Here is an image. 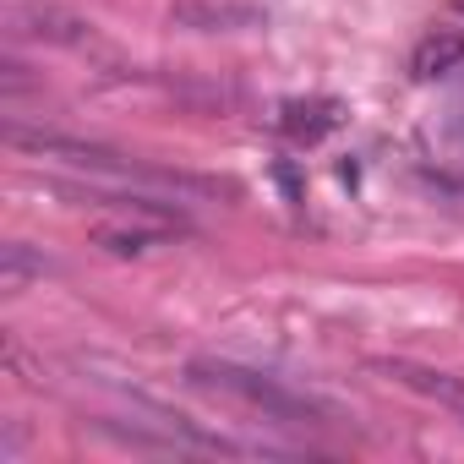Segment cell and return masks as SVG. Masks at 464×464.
I'll return each mask as SVG.
<instances>
[{
	"label": "cell",
	"instance_id": "3957f363",
	"mask_svg": "<svg viewBox=\"0 0 464 464\" xmlns=\"http://www.w3.org/2000/svg\"><path fill=\"white\" fill-rule=\"evenodd\" d=\"M372 372H382L388 382L410 388L415 399H426V404H437V410H448V415H464V377H453V372H442V366H420V361H377Z\"/></svg>",
	"mask_w": 464,
	"mask_h": 464
},
{
	"label": "cell",
	"instance_id": "8992f818",
	"mask_svg": "<svg viewBox=\"0 0 464 464\" xmlns=\"http://www.w3.org/2000/svg\"><path fill=\"white\" fill-rule=\"evenodd\" d=\"M339 121H344V104L339 99H290L279 110V131L290 142H323Z\"/></svg>",
	"mask_w": 464,
	"mask_h": 464
},
{
	"label": "cell",
	"instance_id": "6da1fadb",
	"mask_svg": "<svg viewBox=\"0 0 464 464\" xmlns=\"http://www.w3.org/2000/svg\"><path fill=\"white\" fill-rule=\"evenodd\" d=\"M186 377H191L197 388H213V393L241 399L246 410H257V415H268V420H323V415H328L312 393H295V388H285L279 377H263V372L236 366V361H191Z\"/></svg>",
	"mask_w": 464,
	"mask_h": 464
},
{
	"label": "cell",
	"instance_id": "52a82bcc",
	"mask_svg": "<svg viewBox=\"0 0 464 464\" xmlns=\"http://www.w3.org/2000/svg\"><path fill=\"white\" fill-rule=\"evenodd\" d=\"M459 66H464V34H459V28L426 34V39L415 44V55H410V77H415V82H437V77H448V72H459Z\"/></svg>",
	"mask_w": 464,
	"mask_h": 464
},
{
	"label": "cell",
	"instance_id": "ba28073f",
	"mask_svg": "<svg viewBox=\"0 0 464 464\" xmlns=\"http://www.w3.org/2000/svg\"><path fill=\"white\" fill-rule=\"evenodd\" d=\"M55 263L44 257V252H34L28 241H12V246H0V290L6 295H17L28 279H44Z\"/></svg>",
	"mask_w": 464,
	"mask_h": 464
},
{
	"label": "cell",
	"instance_id": "9c48e42d",
	"mask_svg": "<svg viewBox=\"0 0 464 464\" xmlns=\"http://www.w3.org/2000/svg\"><path fill=\"white\" fill-rule=\"evenodd\" d=\"M459 6H464V0H459Z\"/></svg>",
	"mask_w": 464,
	"mask_h": 464
},
{
	"label": "cell",
	"instance_id": "277c9868",
	"mask_svg": "<svg viewBox=\"0 0 464 464\" xmlns=\"http://www.w3.org/2000/svg\"><path fill=\"white\" fill-rule=\"evenodd\" d=\"M6 34L17 39H44V44H88V23L72 12H50V6H6Z\"/></svg>",
	"mask_w": 464,
	"mask_h": 464
},
{
	"label": "cell",
	"instance_id": "7a4b0ae2",
	"mask_svg": "<svg viewBox=\"0 0 464 464\" xmlns=\"http://www.w3.org/2000/svg\"><path fill=\"white\" fill-rule=\"evenodd\" d=\"M180 236V218H164V213H131V208H115V218L93 224L88 241L110 257H148L153 246H169Z\"/></svg>",
	"mask_w": 464,
	"mask_h": 464
},
{
	"label": "cell",
	"instance_id": "5b68a950",
	"mask_svg": "<svg viewBox=\"0 0 464 464\" xmlns=\"http://www.w3.org/2000/svg\"><path fill=\"white\" fill-rule=\"evenodd\" d=\"M175 28H191V34H241V28H257L263 12L257 6H229V0H180L169 12Z\"/></svg>",
	"mask_w": 464,
	"mask_h": 464
}]
</instances>
